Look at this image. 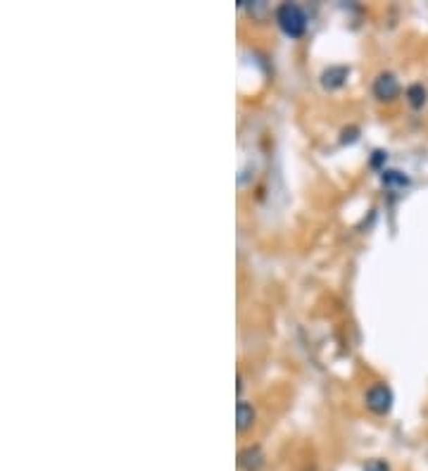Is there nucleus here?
<instances>
[{"instance_id":"5","label":"nucleus","mask_w":428,"mask_h":471,"mask_svg":"<svg viewBox=\"0 0 428 471\" xmlns=\"http://www.w3.org/2000/svg\"><path fill=\"white\" fill-rule=\"evenodd\" d=\"M348 74H350L348 67H329L321 74V84H324L326 89H338V86H343V81L348 79Z\"/></svg>"},{"instance_id":"1","label":"nucleus","mask_w":428,"mask_h":471,"mask_svg":"<svg viewBox=\"0 0 428 471\" xmlns=\"http://www.w3.org/2000/svg\"><path fill=\"white\" fill-rule=\"evenodd\" d=\"M276 22L283 29V34H288L291 39H298L307 31V15L300 5L295 3H283L276 10Z\"/></svg>"},{"instance_id":"6","label":"nucleus","mask_w":428,"mask_h":471,"mask_svg":"<svg viewBox=\"0 0 428 471\" xmlns=\"http://www.w3.org/2000/svg\"><path fill=\"white\" fill-rule=\"evenodd\" d=\"M236 426H238V431H245V429H250V426L255 424V410H253V405H248V403H238V407H236Z\"/></svg>"},{"instance_id":"2","label":"nucleus","mask_w":428,"mask_h":471,"mask_svg":"<svg viewBox=\"0 0 428 471\" xmlns=\"http://www.w3.org/2000/svg\"><path fill=\"white\" fill-rule=\"evenodd\" d=\"M367 407L376 414H388L393 407V391L383 383H376L367 391Z\"/></svg>"},{"instance_id":"8","label":"nucleus","mask_w":428,"mask_h":471,"mask_svg":"<svg viewBox=\"0 0 428 471\" xmlns=\"http://www.w3.org/2000/svg\"><path fill=\"white\" fill-rule=\"evenodd\" d=\"M383 184H386L388 188H405L409 184V179L402 172L390 169V172H383Z\"/></svg>"},{"instance_id":"4","label":"nucleus","mask_w":428,"mask_h":471,"mask_svg":"<svg viewBox=\"0 0 428 471\" xmlns=\"http://www.w3.org/2000/svg\"><path fill=\"white\" fill-rule=\"evenodd\" d=\"M238 467L243 471H260L264 467V452L260 445H248L238 455Z\"/></svg>"},{"instance_id":"3","label":"nucleus","mask_w":428,"mask_h":471,"mask_svg":"<svg viewBox=\"0 0 428 471\" xmlns=\"http://www.w3.org/2000/svg\"><path fill=\"white\" fill-rule=\"evenodd\" d=\"M398 93H400V84H398V79H395L390 72H383V74L376 77V81H374V96L379 100H393V98H398Z\"/></svg>"},{"instance_id":"7","label":"nucleus","mask_w":428,"mask_h":471,"mask_svg":"<svg viewBox=\"0 0 428 471\" xmlns=\"http://www.w3.org/2000/svg\"><path fill=\"white\" fill-rule=\"evenodd\" d=\"M426 89L421 84H412L407 89V100H409V105H412V108H424V103H426Z\"/></svg>"},{"instance_id":"9","label":"nucleus","mask_w":428,"mask_h":471,"mask_svg":"<svg viewBox=\"0 0 428 471\" xmlns=\"http://www.w3.org/2000/svg\"><path fill=\"white\" fill-rule=\"evenodd\" d=\"M364 471H390V467L383 460H369L364 464Z\"/></svg>"},{"instance_id":"10","label":"nucleus","mask_w":428,"mask_h":471,"mask_svg":"<svg viewBox=\"0 0 428 471\" xmlns=\"http://www.w3.org/2000/svg\"><path fill=\"white\" fill-rule=\"evenodd\" d=\"M383 157H386V153H381V150H376L374 157H371V165H374V167H379L381 162H383Z\"/></svg>"}]
</instances>
